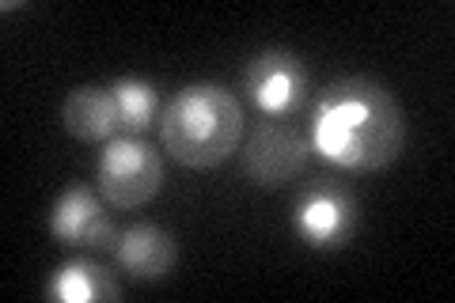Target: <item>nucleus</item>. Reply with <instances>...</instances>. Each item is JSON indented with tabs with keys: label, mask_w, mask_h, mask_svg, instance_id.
Here are the masks:
<instances>
[{
	"label": "nucleus",
	"mask_w": 455,
	"mask_h": 303,
	"mask_svg": "<svg viewBox=\"0 0 455 303\" xmlns=\"http://www.w3.org/2000/svg\"><path fill=\"white\" fill-rule=\"evenodd\" d=\"M406 110L372 76L334 80L311 110V155L349 175H376L406 148Z\"/></svg>",
	"instance_id": "nucleus-1"
},
{
	"label": "nucleus",
	"mask_w": 455,
	"mask_h": 303,
	"mask_svg": "<svg viewBox=\"0 0 455 303\" xmlns=\"http://www.w3.org/2000/svg\"><path fill=\"white\" fill-rule=\"evenodd\" d=\"M247 118L239 99L220 84H187L160 114V144L179 167L212 171L239 152Z\"/></svg>",
	"instance_id": "nucleus-2"
},
{
	"label": "nucleus",
	"mask_w": 455,
	"mask_h": 303,
	"mask_svg": "<svg viewBox=\"0 0 455 303\" xmlns=\"http://www.w3.org/2000/svg\"><path fill=\"white\" fill-rule=\"evenodd\" d=\"M99 197L110 209L130 212L140 209L164 190V152H156L148 140L140 137H114L103 144L95 163Z\"/></svg>",
	"instance_id": "nucleus-3"
},
{
	"label": "nucleus",
	"mask_w": 455,
	"mask_h": 303,
	"mask_svg": "<svg viewBox=\"0 0 455 303\" xmlns=\"http://www.w3.org/2000/svg\"><path fill=\"white\" fill-rule=\"evenodd\" d=\"M239 175L259 190H281L292 179H300L311 160V140L304 129H296L292 122L266 118L243 133L239 144Z\"/></svg>",
	"instance_id": "nucleus-4"
},
{
	"label": "nucleus",
	"mask_w": 455,
	"mask_h": 303,
	"mask_svg": "<svg viewBox=\"0 0 455 303\" xmlns=\"http://www.w3.org/2000/svg\"><path fill=\"white\" fill-rule=\"evenodd\" d=\"M357 197L338 179H319L296 197L292 205V232L311 251H341L357 235Z\"/></svg>",
	"instance_id": "nucleus-5"
},
{
	"label": "nucleus",
	"mask_w": 455,
	"mask_h": 303,
	"mask_svg": "<svg viewBox=\"0 0 455 303\" xmlns=\"http://www.w3.org/2000/svg\"><path fill=\"white\" fill-rule=\"evenodd\" d=\"M243 92L254 110H262L266 118H284L296 114L307 95H311V72L292 50L269 46L259 50L243 68Z\"/></svg>",
	"instance_id": "nucleus-6"
},
{
	"label": "nucleus",
	"mask_w": 455,
	"mask_h": 303,
	"mask_svg": "<svg viewBox=\"0 0 455 303\" xmlns=\"http://www.w3.org/2000/svg\"><path fill=\"white\" fill-rule=\"evenodd\" d=\"M50 235L61 247H84V251H114L118 232H114L107 201L92 186H68L50 209Z\"/></svg>",
	"instance_id": "nucleus-7"
},
{
	"label": "nucleus",
	"mask_w": 455,
	"mask_h": 303,
	"mask_svg": "<svg viewBox=\"0 0 455 303\" xmlns=\"http://www.w3.org/2000/svg\"><path fill=\"white\" fill-rule=\"evenodd\" d=\"M114 262H118L122 273H130L133 281H167L179 266V243L175 235L160 224H133L125 227L114 243Z\"/></svg>",
	"instance_id": "nucleus-8"
},
{
	"label": "nucleus",
	"mask_w": 455,
	"mask_h": 303,
	"mask_svg": "<svg viewBox=\"0 0 455 303\" xmlns=\"http://www.w3.org/2000/svg\"><path fill=\"white\" fill-rule=\"evenodd\" d=\"M61 125L68 137H76L84 144L114 140L122 133V122H118V103H114L110 88H99V84L73 88L61 103Z\"/></svg>",
	"instance_id": "nucleus-9"
},
{
	"label": "nucleus",
	"mask_w": 455,
	"mask_h": 303,
	"mask_svg": "<svg viewBox=\"0 0 455 303\" xmlns=\"http://www.w3.org/2000/svg\"><path fill=\"white\" fill-rule=\"evenodd\" d=\"M46 299L53 303H103V299H122V284L114 281L107 266L92 262V258H73L53 269L46 281Z\"/></svg>",
	"instance_id": "nucleus-10"
},
{
	"label": "nucleus",
	"mask_w": 455,
	"mask_h": 303,
	"mask_svg": "<svg viewBox=\"0 0 455 303\" xmlns=\"http://www.w3.org/2000/svg\"><path fill=\"white\" fill-rule=\"evenodd\" d=\"M110 95L118 103V122H122V133L125 137H140L148 133L152 125H160V92L156 84L140 80V76H122L110 84Z\"/></svg>",
	"instance_id": "nucleus-11"
}]
</instances>
